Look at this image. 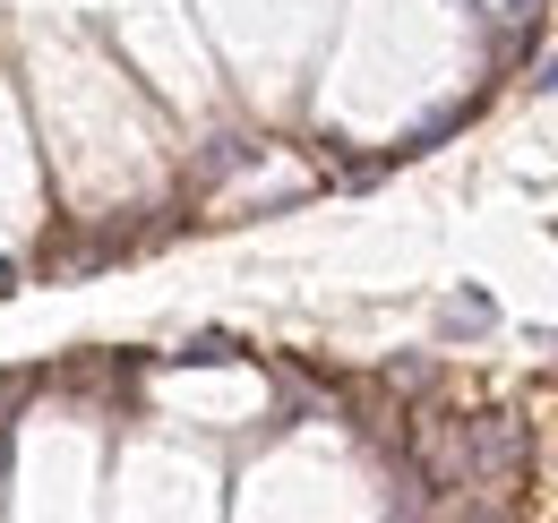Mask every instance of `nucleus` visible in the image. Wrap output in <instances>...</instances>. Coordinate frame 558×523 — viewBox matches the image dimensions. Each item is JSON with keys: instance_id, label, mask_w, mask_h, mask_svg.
Listing matches in <instances>:
<instances>
[{"instance_id": "obj_1", "label": "nucleus", "mask_w": 558, "mask_h": 523, "mask_svg": "<svg viewBox=\"0 0 558 523\" xmlns=\"http://www.w3.org/2000/svg\"><path fill=\"white\" fill-rule=\"evenodd\" d=\"M421 447H429V472H438L447 489H515V481H524V421H515V412L429 421Z\"/></svg>"}, {"instance_id": "obj_3", "label": "nucleus", "mask_w": 558, "mask_h": 523, "mask_svg": "<svg viewBox=\"0 0 558 523\" xmlns=\"http://www.w3.org/2000/svg\"><path fill=\"white\" fill-rule=\"evenodd\" d=\"M9 283H17V266H0V292H9Z\"/></svg>"}, {"instance_id": "obj_2", "label": "nucleus", "mask_w": 558, "mask_h": 523, "mask_svg": "<svg viewBox=\"0 0 558 523\" xmlns=\"http://www.w3.org/2000/svg\"><path fill=\"white\" fill-rule=\"evenodd\" d=\"M447 335H482L489 327V301H447V318H438Z\"/></svg>"}]
</instances>
